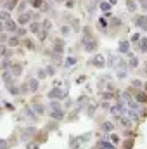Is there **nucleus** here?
Masks as SVG:
<instances>
[{"label":"nucleus","mask_w":147,"mask_h":149,"mask_svg":"<svg viewBox=\"0 0 147 149\" xmlns=\"http://www.w3.org/2000/svg\"><path fill=\"white\" fill-rule=\"evenodd\" d=\"M97 40L90 35V30L85 28V35H83V50L85 52H95L97 50Z\"/></svg>","instance_id":"f257e3e1"},{"label":"nucleus","mask_w":147,"mask_h":149,"mask_svg":"<svg viewBox=\"0 0 147 149\" xmlns=\"http://www.w3.org/2000/svg\"><path fill=\"white\" fill-rule=\"evenodd\" d=\"M47 97L50 99V101H61V99H66L68 97V88H52V90H49V94H47Z\"/></svg>","instance_id":"f03ea898"},{"label":"nucleus","mask_w":147,"mask_h":149,"mask_svg":"<svg viewBox=\"0 0 147 149\" xmlns=\"http://www.w3.org/2000/svg\"><path fill=\"white\" fill-rule=\"evenodd\" d=\"M125 109H126V108H125V104H123V102H116V104H112V106L109 108L111 114H112L116 120H119V118L125 114Z\"/></svg>","instance_id":"7ed1b4c3"},{"label":"nucleus","mask_w":147,"mask_h":149,"mask_svg":"<svg viewBox=\"0 0 147 149\" xmlns=\"http://www.w3.org/2000/svg\"><path fill=\"white\" fill-rule=\"evenodd\" d=\"M19 26V23H16L14 19H10V21H7V23H3V26H2V31H9V33H17V28Z\"/></svg>","instance_id":"20e7f679"},{"label":"nucleus","mask_w":147,"mask_h":149,"mask_svg":"<svg viewBox=\"0 0 147 149\" xmlns=\"http://www.w3.org/2000/svg\"><path fill=\"white\" fill-rule=\"evenodd\" d=\"M17 23H19V26H30L31 24V12H23V14H19V17H17Z\"/></svg>","instance_id":"39448f33"},{"label":"nucleus","mask_w":147,"mask_h":149,"mask_svg":"<svg viewBox=\"0 0 147 149\" xmlns=\"http://www.w3.org/2000/svg\"><path fill=\"white\" fill-rule=\"evenodd\" d=\"M90 64L95 66V68H102V66H106V59H104V56L97 54V56H94V57L90 59Z\"/></svg>","instance_id":"423d86ee"},{"label":"nucleus","mask_w":147,"mask_h":149,"mask_svg":"<svg viewBox=\"0 0 147 149\" xmlns=\"http://www.w3.org/2000/svg\"><path fill=\"white\" fill-rule=\"evenodd\" d=\"M135 24H137L142 31H147V16H144V14H142V16H137V17H135Z\"/></svg>","instance_id":"0eeeda50"},{"label":"nucleus","mask_w":147,"mask_h":149,"mask_svg":"<svg viewBox=\"0 0 147 149\" xmlns=\"http://www.w3.org/2000/svg\"><path fill=\"white\" fill-rule=\"evenodd\" d=\"M30 31L33 33V35H40L42 31H43V24H40L37 21H31V24H30Z\"/></svg>","instance_id":"6e6552de"},{"label":"nucleus","mask_w":147,"mask_h":149,"mask_svg":"<svg viewBox=\"0 0 147 149\" xmlns=\"http://www.w3.org/2000/svg\"><path fill=\"white\" fill-rule=\"evenodd\" d=\"M50 118L55 120V121H61V120L64 118V109H62V108H61V109H52V111H50Z\"/></svg>","instance_id":"1a4fd4ad"},{"label":"nucleus","mask_w":147,"mask_h":149,"mask_svg":"<svg viewBox=\"0 0 147 149\" xmlns=\"http://www.w3.org/2000/svg\"><path fill=\"white\" fill-rule=\"evenodd\" d=\"M137 52H142V54L147 52V37H142L139 40V43H137Z\"/></svg>","instance_id":"9d476101"},{"label":"nucleus","mask_w":147,"mask_h":149,"mask_svg":"<svg viewBox=\"0 0 147 149\" xmlns=\"http://www.w3.org/2000/svg\"><path fill=\"white\" fill-rule=\"evenodd\" d=\"M12 76H14V74H12V71H9V70H3V71H2V80H3V83H5L7 87L12 83Z\"/></svg>","instance_id":"9b49d317"},{"label":"nucleus","mask_w":147,"mask_h":149,"mask_svg":"<svg viewBox=\"0 0 147 149\" xmlns=\"http://www.w3.org/2000/svg\"><path fill=\"white\" fill-rule=\"evenodd\" d=\"M62 52H64V42L57 38L54 42V54H62Z\"/></svg>","instance_id":"f8f14e48"},{"label":"nucleus","mask_w":147,"mask_h":149,"mask_svg":"<svg viewBox=\"0 0 147 149\" xmlns=\"http://www.w3.org/2000/svg\"><path fill=\"white\" fill-rule=\"evenodd\" d=\"M118 50H119L121 54H128V52H130V42H128V40H123V42H119V47H118Z\"/></svg>","instance_id":"ddd939ff"},{"label":"nucleus","mask_w":147,"mask_h":149,"mask_svg":"<svg viewBox=\"0 0 147 149\" xmlns=\"http://www.w3.org/2000/svg\"><path fill=\"white\" fill-rule=\"evenodd\" d=\"M135 101L140 104H147V92H135Z\"/></svg>","instance_id":"4468645a"},{"label":"nucleus","mask_w":147,"mask_h":149,"mask_svg":"<svg viewBox=\"0 0 147 149\" xmlns=\"http://www.w3.org/2000/svg\"><path fill=\"white\" fill-rule=\"evenodd\" d=\"M101 130L106 132V134H111V132L114 130V123H112V121H104V123L101 125Z\"/></svg>","instance_id":"2eb2a0df"},{"label":"nucleus","mask_w":147,"mask_h":149,"mask_svg":"<svg viewBox=\"0 0 147 149\" xmlns=\"http://www.w3.org/2000/svg\"><path fill=\"white\" fill-rule=\"evenodd\" d=\"M28 87H30V92H37L38 90V78H30L28 80Z\"/></svg>","instance_id":"dca6fc26"},{"label":"nucleus","mask_w":147,"mask_h":149,"mask_svg":"<svg viewBox=\"0 0 147 149\" xmlns=\"http://www.w3.org/2000/svg\"><path fill=\"white\" fill-rule=\"evenodd\" d=\"M97 148H101V149H118V148H116V144L107 142V141H101V142L97 144Z\"/></svg>","instance_id":"f3484780"},{"label":"nucleus","mask_w":147,"mask_h":149,"mask_svg":"<svg viewBox=\"0 0 147 149\" xmlns=\"http://www.w3.org/2000/svg\"><path fill=\"white\" fill-rule=\"evenodd\" d=\"M10 71H12L14 76H19V74L23 73V64H16V63H14V64L10 66Z\"/></svg>","instance_id":"a211bd4d"},{"label":"nucleus","mask_w":147,"mask_h":149,"mask_svg":"<svg viewBox=\"0 0 147 149\" xmlns=\"http://www.w3.org/2000/svg\"><path fill=\"white\" fill-rule=\"evenodd\" d=\"M137 9H139V5H137L135 0H126V10L128 12H135Z\"/></svg>","instance_id":"6ab92c4d"},{"label":"nucleus","mask_w":147,"mask_h":149,"mask_svg":"<svg viewBox=\"0 0 147 149\" xmlns=\"http://www.w3.org/2000/svg\"><path fill=\"white\" fill-rule=\"evenodd\" d=\"M9 92H10L12 95H19V94H21L23 90H21V88H19L17 85H14V83H10V85H9Z\"/></svg>","instance_id":"aec40b11"},{"label":"nucleus","mask_w":147,"mask_h":149,"mask_svg":"<svg viewBox=\"0 0 147 149\" xmlns=\"http://www.w3.org/2000/svg\"><path fill=\"white\" fill-rule=\"evenodd\" d=\"M119 121H121V125H123V127H126V128H130V127H132V123H133V121H132L128 116H125V114L119 118Z\"/></svg>","instance_id":"412c9836"},{"label":"nucleus","mask_w":147,"mask_h":149,"mask_svg":"<svg viewBox=\"0 0 147 149\" xmlns=\"http://www.w3.org/2000/svg\"><path fill=\"white\" fill-rule=\"evenodd\" d=\"M107 24H109V23H107V17H99V19H97V26H99V28L106 30Z\"/></svg>","instance_id":"4be33fe9"},{"label":"nucleus","mask_w":147,"mask_h":149,"mask_svg":"<svg viewBox=\"0 0 147 149\" xmlns=\"http://www.w3.org/2000/svg\"><path fill=\"white\" fill-rule=\"evenodd\" d=\"M128 56H130V61H128V68H137V66H139V59H137V57H133L130 52H128Z\"/></svg>","instance_id":"5701e85b"},{"label":"nucleus","mask_w":147,"mask_h":149,"mask_svg":"<svg viewBox=\"0 0 147 149\" xmlns=\"http://www.w3.org/2000/svg\"><path fill=\"white\" fill-rule=\"evenodd\" d=\"M59 31H61V35H62V37H68V35L71 33V26H66V24H62V26L59 28Z\"/></svg>","instance_id":"b1692460"},{"label":"nucleus","mask_w":147,"mask_h":149,"mask_svg":"<svg viewBox=\"0 0 147 149\" xmlns=\"http://www.w3.org/2000/svg\"><path fill=\"white\" fill-rule=\"evenodd\" d=\"M74 64H76V57H74V56L66 57V63H64V66H66V68H71V66H74Z\"/></svg>","instance_id":"393cba45"},{"label":"nucleus","mask_w":147,"mask_h":149,"mask_svg":"<svg viewBox=\"0 0 147 149\" xmlns=\"http://www.w3.org/2000/svg\"><path fill=\"white\" fill-rule=\"evenodd\" d=\"M31 7H33V9H43V7H45V2H43V0H33V2H31Z\"/></svg>","instance_id":"a878e982"},{"label":"nucleus","mask_w":147,"mask_h":149,"mask_svg":"<svg viewBox=\"0 0 147 149\" xmlns=\"http://www.w3.org/2000/svg\"><path fill=\"white\" fill-rule=\"evenodd\" d=\"M9 45H10V47H17V45H19V37H17V35H16V37H10L9 38Z\"/></svg>","instance_id":"bb28decb"},{"label":"nucleus","mask_w":147,"mask_h":149,"mask_svg":"<svg viewBox=\"0 0 147 149\" xmlns=\"http://www.w3.org/2000/svg\"><path fill=\"white\" fill-rule=\"evenodd\" d=\"M0 17H2V23H7V21H10V14H9V10H2Z\"/></svg>","instance_id":"cd10ccee"},{"label":"nucleus","mask_w":147,"mask_h":149,"mask_svg":"<svg viewBox=\"0 0 147 149\" xmlns=\"http://www.w3.org/2000/svg\"><path fill=\"white\" fill-rule=\"evenodd\" d=\"M99 7H101V10L107 12V10L111 9V3H109V2H101V3H99Z\"/></svg>","instance_id":"c85d7f7f"},{"label":"nucleus","mask_w":147,"mask_h":149,"mask_svg":"<svg viewBox=\"0 0 147 149\" xmlns=\"http://www.w3.org/2000/svg\"><path fill=\"white\" fill-rule=\"evenodd\" d=\"M31 108H33V109H35V111L38 113V114H43V106H42L40 102H35V104H33Z\"/></svg>","instance_id":"c756f323"},{"label":"nucleus","mask_w":147,"mask_h":149,"mask_svg":"<svg viewBox=\"0 0 147 149\" xmlns=\"http://www.w3.org/2000/svg\"><path fill=\"white\" fill-rule=\"evenodd\" d=\"M24 45H26V49H30V50H33V49H35V42H33V40H30V38H26V40H24Z\"/></svg>","instance_id":"7c9ffc66"},{"label":"nucleus","mask_w":147,"mask_h":149,"mask_svg":"<svg viewBox=\"0 0 147 149\" xmlns=\"http://www.w3.org/2000/svg\"><path fill=\"white\" fill-rule=\"evenodd\" d=\"M109 24L111 26H119V24H121V19H119V17H111Z\"/></svg>","instance_id":"2f4dec72"},{"label":"nucleus","mask_w":147,"mask_h":149,"mask_svg":"<svg viewBox=\"0 0 147 149\" xmlns=\"http://www.w3.org/2000/svg\"><path fill=\"white\" fill-rule=\"evenodd\" d=\"M42 24H43V30L50 31V28H52V21H50V19H45V21H43Z\"/></svg>","instance_id":"473e14b6"},{"label":"nucleus","mask_w":147,"mask_h":149,"mask_svg":"<svg viewBox=\"0 0 147 149\" xmlns=\"http://www.w3.org/2000/svg\"><path fill=\"white\" fill-rule=\"evenodd\" d=\"M10 66H12V64H10V63H9L5 57H2V71H3V70H9Z\"/></svg>","instance_id":"72a5a7b5"},{"label":"nucleus","mask_w":147,"mask_h":149,"mask_svg":"<svg viewBox=\"0 0 147 149\" xmlns=\"http://www.w3.org/2000/svg\"><path fill=\"white\" fill-rule=\"evenodd\" d=\"M45 76H49V74H47V70H45V68H42V70H38V80H43Z\"/></svg>","instance_id":"f704fd0d"},{"label":"nucleus","mask_w":147,"mask_h":149,"mask_svg":"<svg viewBox=\"0 0 147 149\" xmlns=\"http://www.w3.org/2000/svg\"><path fill=\"white\" fill-rule=\"evenodd\" d=\"M50 108L52 109H61V102L59 101H50Z\"/></svg>","instance_id":"c9c22d12"},{"label":"nucleus","mask_w":147,"mask_h":149,"mask_svg":"<svg viewBox=\"0 0 147 149\" xmlns=\"http://www.w3.org/2000/svg\"><path fill=\"white\" fill-rule=\"evenodd\" d=\"M45 70H47V74H54L55 73V68H54V66H45Z\"/></svg>","instance_id":"e433bc0d"},{"label":"nucleus","mask_w":147,"mask_h":149,"mask_svg":"<svg viewBox=\"0 0 147 149\" xmlns=\"http://www.w3.org/2000/svg\"><path fill=\"white\" fill-rule=\"evenodd\" d=\"M47 35H49V31H47V30H43V31L38 35V38H40V40H45V38H47Z\"/></svg>","instance_id":"4c0bfd02"},{"label":"nucleus","mask_w":147,"mask_h":149,"mask_svg":"<svg viewBox=\"0 0 147 149\" xmlns=\"http://www.w3.org/2000/svg\"><path fill=\"white\" fill-rule=\"evenodd\" d=\"M9 54H10V50H9V49H5V47H2V57H7Z\"/></svg>","instance_id":"58836bf2"},{"label":"nucleus","mask_w":147,"mask_h":149,"mask_svg":"<svg viewBox=\"0 0 147 149\" xmlns=\"http://www.w3.org/2000/svg\"><path fill=\"white\" fill-rule=\"evenodd\" d=\"M111 141H112L114 144H118V142H119V137H118L116 134H111Z\"/></svg>","instance_id":"ea45409f"},{"label":"nucleus","mask_w":147,"mask_h":149,"mask_svg":"<svg viewBox=\"0 0 147 149\" xmlns=\"http://www.w3.org/2000/svg\"><path fill=\"white\" fill-rule=\"evenodd\" d=\"M140 38H142V35H140V33H135V35L132 37V42H137V43H139V40H140Z\"/></svg>","instance_id":"a19ab883"},{"label":"nucleus","mask_w":147,"mask_h":149,"mask_svg":"<svg viewBox=\"0 0 147 149\" xmlns=\"http://www.w3.org/2000/svg\"><path fill=\"white\" fill-rule=\"evenodd\" d=\"M66 7H68V9H73L74 7V0H66Z\"/></svg>","instance_id":"79ce46f5"},{"label":"nucleus","mask_w":147,"mask_h":149,"mask_svg":"<svg viewBox=\"0 0 147 149\" xmlns=\"http://www.w3.org/2000/svg\"><path fill=\"white\" fill-rule=\"evenodd\" d=\"M16 35H17V37H23V35H26V30H24V28H19Z\"/></svg>","instance_id":"37998d69"},{"label":"nucleus","mask_w":147,"mask_h":149,"mask_svg":"<svg viewBox=\"0 0 147 149\" xmlns=\"http://www.w3.org/2000/svg\"><path fill=\"white\" fill-rule=\"evenodd\" d=\"M132 85H133V87H142V80H133Z\"/></svg>","instance_id":"c03bdc74"},{"label":"nucleus","mask_w":147,"mask_h":149,"mask_svg":"<svg viewBox=\"0 0 147 149\" xmlns=\"http://www.w3.org/2000/svg\"><path fill=\"white\" fill-rule=\"evenodd\" d=\"M126 76V70H121V71H118V78H125Z\"/></svg>","instance_id":"a18cd8bd"},{"label":"nucleus","mask_w":147,"mask_h":149,"mask_svg":"<svg viewBox=\"0 0 147 149\" xmlns=\"http://www.w3.org/2000/svg\"><path fill=\"white\" fill-rule=\"evenodd\" d=\"M0 148H2V149H7V141H3V139H2V141H0Z\"/></svg>","instance_id":"49530a36"},{"label":"nucleus","mask_w":147,"mask_h":149,"mask_svg":"<svg viewBox=\"0 0 147 149\" xmlns=\"http://www.w3.org/2000/svg\"><path fill=\"white\" fill-rule=\"evenodd\" d=\"M132 144H133L132 141H128V142H125V149H132Z\"/></svg>","instance_id":"de8ad7c7"},{"label":"nucleus","mask_w":147,"mask_h":149,"mask_svg":"<svg viewBox=\"0 0 147 149\" xmlns=\"http://www.w3.org/2000/svg\"><path fill=\"white\" fill-rule=\"evenodd\" d=\"M24 5H26V3H24V2H23V3H19V12H21V14H23V12H24Z\"/></svg>","instance_id":"09e8293b"},{"label":"nucleus","mask_w":147,"mask_h":149,"mask_svg":"<svg viewBox=\"0 0 147 149\" xmlns=\"http://www.w3.org/2000/svg\"><path fill=\"white\" fill-rule=\"evenodd\" d=\"M28 149H38V146H35V142H30L28 144Z\"/></svg>","instance_id":"8fccbe9b"},{"label":"nucleus","mask_w":147,"mask_h":149,"mask_svg":"<svg viewBox=\"0 0 147 149\" xmlns=\"http://www.w3.org/2000/svg\"><path fill=\"white\" fill-rule=\"evenodd\" d=\"M31 17H33V19H38V17H40V14H38V12H33V14H31Z\"/></svg>","instance_id":"3c124183"},{"label":"nucleus","mask_w":147,"mask_h":149,"mask_svg":"<svg viewBox=\"0 0 147 149\" xmlns=\"http://www.w3.org/2000/svg\"><path fill=\"white\" fill-rule=\"evenodd\" d=\"M142 9L147 12V2H142Z\"/></svg>","instance_id":"603ef678"},{"label":"nucleus","mask_w":147,"mask_h":149,"mask_svg":"<svg viewBox=\"0 0 147 149\" xmlns=\"http://www.w3.org/2000/svg\"><path fill=\"white\" fill-rule=\"evenodd\" d=\"M107 2H109L111 5H116V3H118V0H107Z\"/></svg>","instance_id":"864d4df0"},{"label":"nucleus","mask_w":147,"mask_h":149,"mask_svg":"<svg viewBox=\"0 0 147 149\" xmlns=\"http://www.w3.org/2000/svg\"><path fill=\"white\" fill-rule=\"evenodd\" d=\"M144 90H146V92H147V81H146V83H144Z\"/></svg>","instance_id":"5fc2aeb1"},{"label":"nucleus","mask_w":147,"mask_h":149,"mask_svg":"<svg viewBox=\"0 0 147 149\" xmlns=\"http://www.w3.org/2000/svg\"><path fill=\"white\" fill-rule=\"evenodd\" d=\"M144 73H146V74H147V66H146V68H144Z\"/></svg>","instance_id":"6e6d98bb"},{"label":"nucleus","mask_w":147,"mask_h":149,"mask_svg":"<svg viewBox=\"0 0 147 149\" xmlns=\"http://www.w3.org/2000/svg\"><path fill=\"white\" fill-rule=\"evenodd\" d=\"M55 2H66V0H55Z\"/></svg>","instance_id":"4d7b16f0"},{"label":"nucleus","mask_w":147,"mask_h":149,"mask_svg":"<svg viewBox=\"0 0 147 149\" xmlns=\"http://www.w3.org/2000/svg\"><path fill=\"white\" fill-rule=\"evenodd\" d=\"M95 2H101V0H95Z\"/></svg>","instance_id":"13d9d810"},{"label":"nucleus","mask_w":147,"mask_h":149,"mask_svg":"<svg viewBox=\"0 0 147 149\" xmlns=\"http://www.w3.org/2000/svg\"><path fill=\"white\" fill-rule=\"evenodd\" d=\"M95 149H101V148H95Z\"/></svg>","instance_id":"bf43d9fd"}]
</instances>
